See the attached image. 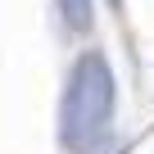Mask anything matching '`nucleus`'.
Returning a JSON list of instances; mask_svg holds the SVG:
<instances>
[{
    "mask_svg": "<svg viewBox=\"0 0 154 154\" xmlns=\"http://www.w3.org/2000/svg\"><path fill=\"white\" fill-rule=\"evenodd\" d=\"M113 109H118V77L104 50H82L59 91V145L82 154L95 140L113 131Z\"/></svg>",
    "mask_w": 154,
    "mask_h": 154,
    "instance_id": "obj_1",
    "label": "nucleus"
},
{
    "mask_svg": "<svg viewBox=\"0 0 154 154\" xmlns=\"http://www.w3.org/2000/svg\"><path fill=\"white\" fill-rule=\"evenodd\" d=\"M54 9L72 36H86L95 27V0H54Z\"/></svg>",
    "mask_w": 154,
    "mask_h": 154,
    "instance_id": "obj_2",
    "label": "nucleus"
},
{
    "mask_svg": "<svg viewBox=\"0 0 154 154\" xmlns=\"http://www.w3.org/2000/svg\"><path fill=\"white\" fill-rule=\"evenodd\" d=\"M109 9H113V14H118V18H122V0H109Z\"/></svg>",
    "mask_w": 154,
    "mask_h": 154,
    "instance_id": "obj_3",
    "label": "nucleus"
}]
</instances>
